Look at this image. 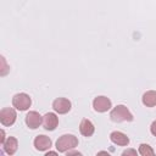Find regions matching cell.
<instances>
[{
  "instance_id": "10",
  "label": "cell",
  "mask_w": 156,
  "mask_h": 156,
  "mask_svg": "<svg viewBox=\"0 0 156 156\" xmlns=\"http://www.w3.org/2000/svg\"><path fill=\"white\" fill-rule=\"evenodd\" d=\"M110 139L113 144L116 145H119V146H127L129 144V138L122 133V132H118V130H115L110 134Z\"/></svg>"
},
{
  "instance_id": "3",
  "label": "cell",
  "mask_w": 156,
  "mask_h": 156,
  "mask_svg": "<svg viewBox=\"0 0 156 156\" xmlns=\"http://www.w3.org/2000/svg\"><path fill=\"white\" fill-rule=\"evenodd\" d=\"M12 105L18 111H26L30 107L32 100L28 94L26 93H18L12 98Z\"/></svg>"
},
{
  "instance_id": "13",
  "label": "cell",
  "mask_w": 156,
  "mask_h": 156,
  "mask_svg": "<svg viewBox=\"0 0 156 156\" xmlns=\"http://www.w3.org/2000/svg\"><path fill=\"white\" fill-rule=\"evenodd\" d=\"M143 104L146 107L156 106V91L155 90H149V91L144 93V95H143Z\"/></svg>"
},
{
  "instance_id": "17",
  "label": "cell",
  "mask_w": 156,
  "mask_h": 156,
  "mask_svg": "<svg viewBox=\"0 0 156 156\" xmlns=\"http://www.w3.org/2000/svg\"><path fill=\"white\" fill-rule=\"evenodd\" d=\"M150 132H151V134H152L154 136H156V121H154V122L151 123V127H150Z\"/></svg>"
},
{
  "instance_id": "5",
  "label": "cell",
  "mask_w": 156,
  "mask_h": 156,
  "mask_svg": "<svg viewBox=\"0 0 156 156\" xmlns=\"http://www.w3.org/2000/svg\"><path fill=\"white\" fill-rule=\"evenodd\" d=\"M71 107H72L71 101L68 99H66V98H57L52 102V108L55 110V112H57L60 115L67 113L71 110Z\"/></svg>"
},
{
  "instance_id": "1",
  "label": "cell",
  "mask_w": 156,
  "mask_h": 156,
  "mask_svg": "<svg viewBox=\"0 0 156 156\" xmlns=\"http://www.w3.org/2000/svg\"><path fill=\"white\" fill-rule=\"evenodd\" d=\"M110 118L113 122H132L134 117L124 105H117L111 110Z\"/></svg>"
},
{
  "instance_id": "18",
  "label": "cell",
  "mask_w": 156,
  "mask_h": 156,
  "mask_svg": "<svg viewBox=\"0 0 156 156\" xmlns=\"http://www.w3.org/2000/svg\"><path fill=\"white\" fill-rule=\"evenodd\" d=\"M0 134H1V136H0V144L2 145L5 143V132H4V129L0 130Z\"/></svg>"
},
{
  "instance_id": "12",
  "label": "cell",
  "mask_w": 156,
  "mask_h": 156,
  "mask_svg": "<svg viewBox=\"0 0 156 156\" xmlns=\"http://www.w3.org/2000/svg\"><path fill=\"white\" fill-rule=\"evenodd\" d=\"M2 147H4V151L7 154V155H13L16 151H17V147H18V141L16 138L13 136H9L5 143L2 144Z\"/></svg>"
},
{
  "instance_id": "7",
  "label": "cell",
  "mask_w": 156,
  "mask_h": 156,
  "mask_svg": "<svg viewBox=\"0 0 156 156\" xmlns=\"http://www.w3.org/2000/svg\"><path fill=\"white\" fill-rule=\"evenodd\" d=\"M43 123V117L37 111H29L26 115V124L30 129H37Z\"/></svg>"
},
{
  "instance_id": "6",
  "label": "cell",
  "mask_w": 156,
  "mask_h": 156,
  "mask_svg": "<svg viewBox=\"0 0 156 156\" xmlns=\"http://www.w3.org/2000/svg\"><path fill=\"white\" fill-rule=\"evenodd\" d=\"M112 102L106 96H96L93 101V107L96 112H106L111 108Z\"/></svg>"
},
{
  "instance_id": "8",
  "label": "cell",
  "mask_w": 156,
  "mask_h": 156,
  "mask_svg": "<svg viewBox=\"0 0 156 156\" xmlns=\"http://www.w3.org/2000/svg\"><path fill=\"white\" fill-rule=\"evenodd\" d=\"M57 124H58V117L55 113L48 112L43 116V127L46 130H55Z\"/></svg>"
},
{
  "instance_id": "11",
  "label": "cell",
  "mask_w": 156,
  "mask_h": 156,
  "mask_svg": "<svg viewBox=\"0 0 156 156\" xmlns=\"http://www.w3.org/2000/svg\"><path fill=\"white\" fill-rule=\"evenodd\" d=\"M79 132L84 136H91L95 132V127L91 121H89L88 118H84V119H82V122L79 124Z\"/></svg>"
},
{
  "instance_id": "19",
  "label": "cell",
  "mask_w": 156,
  "mask_h": 156,
  "mask_svg": "<svg viewBox=\"0 0 156 156\" xmlns=\"http://www.w3.org/2000/svg\"><path fill=\"white\" fill-rule=\"evenodd\" d=\"M66 154H67L68 156H69V155H82L79 151H76V150H68Z\"/></svg>"
},
{
  "instance_id": "16",
  "label": "cell",
  "mask_w": 156,
  "mask_h": 156,
  "mask_svg": "<svg viewBox=\"0 0 156 156\" xmlns=\"http://www.w3.org/2000/svg\"><path fill=\"white\" fill-rule=\"evenodd\" d=\"M122 155L123 156H126V155H136V150H133V149H128V150H126V151H123L122 152Z\"/></svg>"
},
{
  "instance_id": "4",
  "label": "cell",
  "mask_w": 156,
  "mask_h": 156,
  "mask_svg": "<svg viewBox=\"0 0 156 156\" xmlns=\"http://www.w3.org/2000/svg\"><path fill=\"white\" fill-rule=\"evenodd\" d=\"M16 117H17L16 111L12 107H4L0 111V122L2 126H6V127L12 126L16 121Z\"/></svg>"
},
{
  "instance_id": "9",
  "label": "cell",
  "mask_w": 156,
  "mask_h": 156,
  "mask_svg": "<svg viewBox=\"0 0 156 156\" xmlns=\"http://www.w3.org/2000/svg\"><path fill=\"white\" fill-rule=\"evenodd\" d=\"M51 139L46 135H38L35 136L34 139V147L38 150V151H46L51 147Z\"/></svg>"
},
{
  "instance_id": "2",
  "label": "cell",
  "mask_w": 156,
  "mask_h": 156,
  "mask_svg": "<svg viewBox=\"0 0 156 156\" xmlns=\"http://www.w3.org/2000/svg\"><path fill=\"white\" fill-rule=\"evenodd\" d=\"M78 145V139L77 136L72 134H65L60 136L56 141V150L58 152H67L71 149H74Z\"/></svg>"
},
{
  "instance_id": "15",
  "label": "cell",
  "mask_w": 156,
  "mask_h": 156,
  "mask_svg": "<svg viewBox=\"0 0 156 156\" xmlns=\"http://www.w3.org/2000/svg\"><path fill=\"white\" fill-rule=\"evenodd\" d=\"M0 58H1V65H2V71H1V76H5V74L7 73V71H9V67H7V65H6L5 57H4V56H1Z\"/></svg>"
},
{
  "instance_id": "14",
  "label": "cell",
  "mask_w": 156,
  "mask_h": 156,
  "mask_svg": "<svg viewBox=\"0 0 156 156\" xmlns=\"http://www.w3.org/2000/svg\"><path fill=\"white\" fill-rule=\"evenodd\" d=\"M139 154L141 156H152L155 154V151L152 150V147L147 144H140L139 146Z\"/></svg>"
}]
</instances>
